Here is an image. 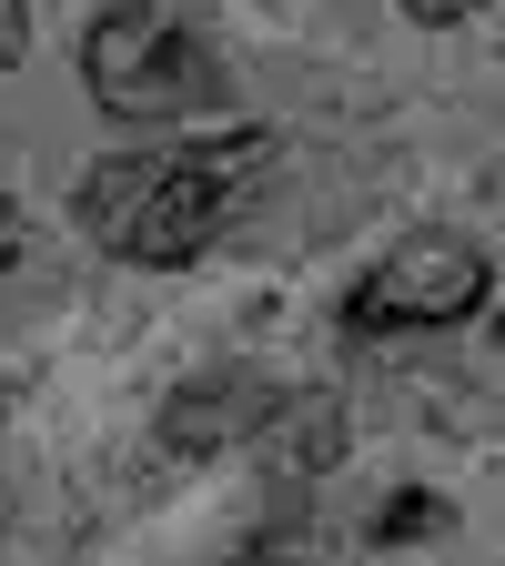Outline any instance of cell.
Listing matches in <instances>:
<instances>
[{
    "mask_svg": "<svg viewBox=\"0 0 505 566\" xmlns=\"http://www.w3.org/2000/svg\"><path fill=\"white\" fill-rule=\"evenodd\" d=\"M263 153H273L263 132H202V142H162V153H112V163L82 172L71 212L122 263H192L233 223V202L263 172Z\"/></svg>",
    "mask_w": 505,
    "mask_h": 566,
    "instance_id": "6da1fadb",
    "label": "cell"
},
{
    "mask_svg": "<svg viewBox=\"0 0 505 566\" xmlns=\"http://www.w3.org/2000/svg\"><path fill=\"white\" fill-rule=\"evenodd\" d=\"M485 304V253L465 233H404L365 283L344 294L354 334H445Z\"/></svg>",
    "mask_w": 505,
    "mask_h": 566,
    "instance_id": "3957f363",
    "label": "cell"
},
{
    "mask_svg": "<svg viewBox=\"0 0 505 566\" xmlns=\"http://www.w3.org/2000/svg\"><path fill=\"white\" fill-rule=\"evenodd\" d=\"M263 446H273V475H324V465L344 455V415H334L324 395H304V405H283V415L263 424Z\"/></svg>",
    "mask_w": 505,
    "mask_h": 566,
    "instance_id": "277c9868",
    "label": "cell"
},
{
    "mask_svg": "<svg viewBox=\"0 0 505 566\" xmlns=\"http://www.w3.org/2000/svg\"><path fill=\"white\" fill-rule=\"evenodd\" d=\"M435 516H445L435 495H394V506L375 516V536H435Z\"/></svg>",
    "mask_w": 505,
    "mask_h": 566,
    "instance_id": "5b68a950",
    "label": "cell"
},
{
    "mask_svg": "<svg viewBox=\"0 0 505 566\" xmlns=\"http://www.w3.org/2000/svg\"><path fill=\"white\" fill-rule=\"evenodd\" d=\"M82 82L112 122H192L223 102V61L162 0H112L82 41Z\"/></svg>",
    "mask_w": 505,
    "mask_h": 566,
    "instance_id": "7a4b0ae2",
    "label": "cell"
},
{
    "mask_svg": "<svg viewBox=\"0 0 505 566\" xmlns=\"http://www.w3.org/2000/svg\"><path fill=\"white\" fill-rule=\"evenodd\" d=\"M11 263H21V202L0 192V273H11Z\"/></svg>",
    "mask_w": 505,
    "mask_h": 566,
    "instance_id": "ba28073f",
    "label": "cell"
},
{
    "mask_svg": "<svg viewBox=\"0 0 505 566\" xmlns=\"http://www.w3.org/2000/svg\"><path fill=\"white\" fill-rule=\"evenodd\" d=\"M404 11H414V21H435V31H445V21H465V11H485V0H404Z\"/></svg>",
    "mask_w": 505,
    "mask_h": 566,
    "instance_id": "52a82bcc",
    "label": "cell"
},
{
    "mask_svg": "<svg viewBox=\"0 0 505 566\" xmlns=\"http://www.w3.org/2000/svg\"><path fill=\"white\" fill-rule=\"evenodd\" d=\"M31 51V11H21V0H0V71H11Z\"/></svg>",
    "mask_w": 505,
    "mask_h": 566,
    "instance_id": "8992f818",
    "label": "cell"
}]
</instances>
